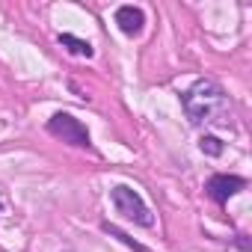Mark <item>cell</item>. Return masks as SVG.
<instances>
[{"label":"cell","instance_id":"2","mask_svg":"<svg viewBox=\"0 0 252 252\" xmlns=\"http://www.w3.org/2000/svg\"><path fill=\"white\" fill-rule=\"evenodd\" d=\"M110 196H113L116 211H119L125 220H134L137 225H146V228L155 225V217H152L149 205L143 202V196H140L134 187H128V184H116V187L110 190Z\"/></svg>","mask_w":252,"mask_h":252},{"label":"cell","instance_id":"1","mask_svg":"<svg viewBox=\"0 0 252 252\" xmlns=\"http://www.w3.org/2000/svg\"><path fill=\"white\" fill-rule=\"evenodd\" d=\"M181 104H184V113L193 125L228 128V122H231V101L217 80H196L181 95Z\"/></svg>","mask_w":252,"mask_h":252},{"label":"cell","instance_id":"8","mask_svg":"<svg viewBox=\"0 0 252 252\" xmlns=\"http://www.w3.org/2000/svg\"><path fill=\"white\" fill-rule=\"evenodd\" d=\"M199 149H202L205 155H211V158H220V155H222V143H220L217 137H202V140H199Z\"/></svg>","mask_w":252,"mask_h":252},{"label":"cell","instance_id":"5","mask_svg":"<svg viewBox=\"0 0 252 252\" xmlns=\"http://www.w3.org/2000/svg\"><path fill=\"white\" fill-rule=\"evenodd\" d=\"M116 24H119V30L125 36H137L143 30V24H146V15L137 6H119L116 9Z\"/></svg>","mask_w":252,"mask_h":252},{"label":"cell","instance_id":"3","mask_svg":"<svg viewBox=\"0 0 252 252\" xmlns=\"http://www.w3.org/2000/svg\"><path fill=\"white\" fill-rule=\"evenodd\" d=\"M48 131L54 137H60L63 143L68 146H77V149H89V131L80 119H74L71 113H54L51 122H48Z\"/></svg>","mask_w":252,"mask_h":252},{"label":"cell","instance_id":"4","mask_svg":"<svg viewBox=\"0 0 252 252\" xmlns=\"http://www.w3.org/2000/svg\"><path fill=\"white\" fill-rule=\"evenodd\" d=\"M243 187H246V178H240V175H211L208 184H205V193H208L214 202L225 205V202H228L231 196H237Z\"/></svg>","mask_w":252,"mask_h":252},{"label":"cell","instance_id":"7","mask_svg":"<svg viewBox=\"0 0 252 252\" xmlns=\"http://www.w3.org/2000/svg\"><path fill=\"white\" fill-rule=\"evenodd\" d=\"M104 231H107V234H113V237H119V240H122L125 246H131L134 252H149V249H146L143 243H137V240H134L131 234H125L122 228H116V225H110V222H104Z\"/></svg>","mask_w":252,"mask_h":252},{"label":"cell","instance_id":"6","mask_svg":"<svg viewBox=\"0 0 252 252\" xmlns=\"http://www.w3.org/2000/svg\"><path fill=\"white\" fill-rule=\"evenodd\" d=\"M60 45L68 48L74 57H86V60H89V57L95 54V48H92L89 42H83V39H77V36H71V33H63V36H60Z\"/></svg>","mask_w":252,"mask_h":252}]
</instances>
